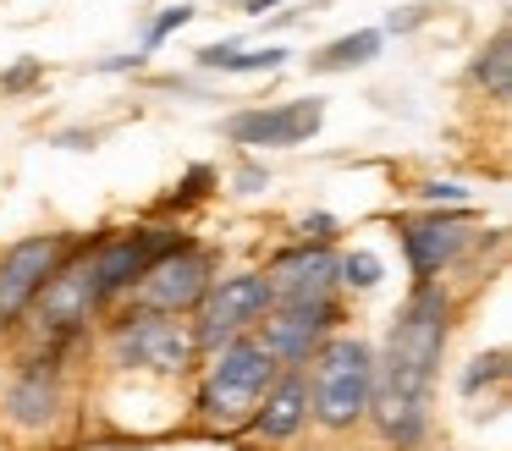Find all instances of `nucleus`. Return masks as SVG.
Instances as JSON below:
<instances>
[{
  "label": "nucleus",
  "mask_w": 512,
  "mask_h": 451,
  "mask_svg": "<svg viewBox=\"0 0 512 451\" xmlns=\"http://www.w3.org/2000/svg\"><path fill=\"white\" fill-rule=\"evenodd\" d=\"M446 330H452V297L435 281H419L386 336V358H375L369 413L391 446H419L430 429V385L446 352Z\"/></svg>",
  "instance_id": "nucleus-1"
},
{
  "label": "nucleus",
  "mask_w": 512,
  "mask_h": 451,
  "mask_svg": "<svg viewBox=\"0 0 512 451\" xmlns=\"http://www.w3.org/2000/svg\"><path fill=\"white\" fill-rule=\"evenodd\" d=\"M309 363H314L309 413L325 429H353L369 413V396H375V347L358 336H325Z\"/></svg>",
  "instance_id": "nucleus-2"
},
{
  "label": "nucleus",
  "mask_w": 512,
  "mask_h": 451,
  "mask_svg": "<svg viewBox=\"0 0 512 451\" xmlns=\"http://www.w3.org/2000/svg\"><path fill=\"white\" fill-rule=\"evenodd\" d=\"M281 363L270 358V347L259 336H237L226 347H215V363L199 385V413L210 424H243L259 407V396L276 385Z\"/></svg>",
  "instance_id": "nucleus-3"
},
{
  "label": "nucleus",
  "mask_w": 512,
  "mask_h": 451,
  "mask_svg": "<svg viewBox=\"0 0 512 451\" xmlns=\"http://www.w3.org/2000/svg\"><path fill=\"white\" fill-rule=\"evenodd\" d=\"M111 352L127 369H149V374H188L199 363V341H193V325L182 314H133L111 330Z\"/></svg>",
  "instance_id": "nucleus-4"
},
{
  "label": "nucleus",
  "mask_w": 512,
  "mask_h": 451,
  "mask_svg": "<svg viewBox=\"0 0 512 451\" xmlns=\"http://www.w3.org/2000/svg\"><path fill=\"white\" fill-rule=\"evenodd\" d=\"M210 270H215L210 253L182 237L177 248L160 253V259L127 286V297H133V308H144V314H193V308L204 303V292L215 286Z\"/></svg>",
  "instance_id": "nucleus-5"
},
{
  "label": "nucleus",
  "mask_w": 512,
  "mask_h": 451,
  "mask_svg": "<svg viewBox=\"0 0 512 451\" xmlns=\"http://www.w3.org/2000/svg\"><path fill=\"white\" fill-rule=\"evenodd\" d=\"M270 314V286L259 270H243V275H226L221 286H210L199 303V325H193V341L199 352H215L226 341L248 336L259 319Z\"/></svg>",
  "instance_id": "nucleus-6"
},
{
  "label": "nucleus",
  "mask_w": 512,
  "mask_h": 451,
  "mask_svg": "<svg viewBox=\"0 0 512 451\" xmlns=\"http://www.w3.org/2000/svg\"><path fill=\"white\" fill-rule=\"evenodd\" d=\"M89 253L94 248H83V242H78V253H72V259L45 281V292L28 303V319H34L39 336H50V341L72 336V330H83V325H89V314L100 308V286H94V259H89Z\"/></svg>",
  "instance_id": "nucleus-7"
},
{
  "label": "nucleus",
  "mask_w": 512,
  "mask_h": 451,
  "mask_svg": "<svg viewBox=\"0 0 512 451\" xmlns=\"http://www.w3.org/2000/svg\"><path fill=\"white\" fill-rule=\"evenodd\" d=\"M72 253H78V242L56 237V231L23 237L17 248H6V259H0V330L17 325V319L28 314V303L45 292V281L72 259Z\"/></svg>",
  "instance_id": "nucleus-8"
},
{
  "label": "nucleus",
  "mask_w": 512,
  "mask_h": 451,
  "mask_svg": "<svg viewBox=\"0 0 512 451\" xmlns=\"http://www.w3.org/2000/svg\"><path fill=\"white\" fill-rule=\"evenodd\" d=\"M270 303L281 308H314V303H336V253L320 248V242H303V248L281 253L265 270Z\"/></svg>",
  "instance_id": "nucleus-9"
},
{
  "label": "nucleus",
  "mask_w": 512,
  "mask_h": 451,
  "mask_svg": "<svg viewBox=\"0 0 512 451\" xmlns=\"http://www.w3.org/2000/svg\"><path fill=\"white\" fill-rule=\"evenodd\" d=\"M182 242V231H133V237H105L94 242V286H100V303H111L116 292L138 281L160 253H171Z\"/></svg>",
  "instance_id": "nucleus-10"
},
{
  "label": "nucleus",
  "mask_w": 512,
  "mask_h": 451,
  "mask_svg": "<svg viewBox=\"0 0 512 451\" xmlns=\"http://www.w3.org/2000/svg\"><path fill=\"white\" fill-rule=\"evenodd\" d=\"M325 121V99H292V105H265V110H237L226 121V138L248 149H292Z\"/></svg>",
  "instance_id": "nucleus-11"
},
{
  "label": "nucleus",
  "mask_w": 512,
  "mask_h": 451,
  "mask_svg": "<svg viewBox=\"0 0 512 451\" xmlns=\"http://www.w3.org/2000/svg\"><path fill=\"white\" fill-rule=\"evenodd\" d=\"M265 325V347L281 369H303V363L320 352V341L336 330V303H314V308H281L270 303V314L259 319Z\"/></svg>",
  "instance_id": "nucleus-12"
},
{
  "label": "nucleus",
  "mask_w": 512,
  "mask_h": 451,
  "mask_svg": "<svg viewBox=\"0 0 512 451\" xmlns=\"http://www.w3.org/2000/svg\"><path fill=\"white\" fill-rule=\"evenodd\" d=\"M61 396H67V385H61L56 358H28L6 385V418L23 429H45L61 413Z\"/></svg>",
  "instance_id": "nucleus-13"
},
{
  "label": "nucleus",
  "mask_w": 512,
  "mask_h": 451,
  "mask_svg": "<svg viewBox=\"0 0 512 451\" xmlns=\"http://www.w3.org/2000/svg\"><path fill=\"white\" fill-rule=\"evenodd\" d=\"M463 242H468L463 215H424V220H408V226H402V253H408L419 281H435V275L463 253Z\"/></svg>",
  "instance_id": "nucleus-14"
},
{
  "label": "nucleus",
  "mask_w": 512,
  "mask_h": 451,
  "mask_svg": "<svg viewBox=\"0 0 512 451\" xmlns=\"http://www.w3.org/2000/svg\"><path fill=\"white\" fill-rule=\"evenodd\" d=\"M303 418H309V380H303V369H281L276 385L248 413V429L265 440H292L303 429Z\"/></svg>",
  "instance_id": "nucleus-15"
},
{
  "label": "nucleus",
  "mask_w": 512,
  "mask_h": 451,
  "mask_svg": "<svg viewBox=\"0 0 512 451\" xmlns=\"http://www.w3.org/2000/svg\"><path fill=\"white\" fill-rule=\"evenodd\" d=\"M380 44H386L380 28H358V33H347V39L325 44V50L314 55V72H347V66H364V61L380 55Z\"/></svg>",
  "instance_id": "nucleus-16"
},
{
  "label": "nucleus",
  "mask_w": 512,
  "mask_h": 451,
  "mask_svg": "<svg viewBox=\"0 0 512 451\" xmlns=\"http://www.w3.org/2000/svg\"><path fill=\"white\" fill-rule=\"evenodd\" d=\"M199 66H210V72H281L287 66V50H237V44H210V50H199Z\"/></svg>",
  "instance_id": "nucleus-17"
},
{
  "label": "nucleus",
  "mask_w": 512,
  "mask_h": 451,
  "mask_svg": "<svg viewBox=\"0 0 512 451\" xmlns=\"http://www.w3.org/2000/svg\"><path fill=\"white\" fill-rule=\"evenodd\" d=\"M474 77H479V83H485L496 99H507V94H512V55H507V33H496V39H490V50L479 55Z\"/></svg>",
  "instance_id": "nucleus-18"
},
{
  "label": "nucleus",
  "mask_w": 512,
  "mask_h": 451,
  "mask_svg": "<svg viewBox=\"0 0 512 451\" xmlns=\"http://www.w3.org/2000/svg\"><path fill=\"white\" fill-rule=\"evenodd\" d=\"M336 281L358 286V292H369V286H380V259L369 248H353L347 259H336Z\"/></svg>",
  "instance_id": "nucleus-19"
},
{
  "label": "nucleus",
  "mask_w": 512,
  "mask_h": 451,
  "mask_svg": "<svg viewBox=\"0 0 512 451\" xmlns=\"http://www.w3.org/2000/svg\"><path fill=\"white\" fill-rule=\"evenodd\" d=\"M188 22H193V6H171V11H166V17H160V22H155V28H149V33H144V50H155V44H166V33H177V28H188Z\"/></svg>",
  "instance_id": "nucleus-20"
},
{
  "label": "nucleus",
  "mask_w": 512,
  "mask_h": 451,
  "mask_svg": "<svg viewBox=\"0 0 512 451\" xmlns=\"http://www.w3.org/2000/svg\"><path fill=\"white\" fill-rule=\"evenodd\" d=\"M474 363H479V369L463 374V391H468V396H474L485 380H501V363H507V358H501V352H490V358H474Z\"/></svg>",
  "instance_id": "nucleus-21"
},
{
  "label": "nucleus",
  "mask_w": 512,
  "mask_h": 451,
  "mask_svg": "<svg viewBox=\"0 0 512 451\" xmlns=\"http://www.w3.org/2000/svg\"><path fill=\"white\" fill-rule=\"evenodd\" d=\"M298 231H303V242H309V237H314V242H331V237H336V220H331V215H309Z\"/></svg>",
  "instance_id": "nucleus-22"
},
{
  "label": "nucleus",
  "mask_w": 512,
  "mask_h": 451,
  "mask_svg": "<svg viewBox=\"0 0 512 451\" xmlns=\"http://www.w3.org/2000/svg\"><path fill=\"white\" fill-rule=\"evenodd\" d=\"M424 198H435V204H441V198H452V204H468V193H463V187H452V182H430V187H424Z\"/></svg>",
  "instance_id": "nucleus-23"
},
{
  "label": "nucleus",
  "mask_w": 512,
  "mask_h": 451,
  "mask_svg": "<svg viewBox=\"0 0 512 451\" xmlns=\"http://www.w3.org/2000/svg\"><path fill=\"white\" fill-rule=\"evenodd\" d=\"M237 182H243V193H259V187H265V171H254V165H248V171L237 176Z\"/></svg>",
  "instance_id": "nucleus-24"
},
{
  "label": "nucleus",
  "mask_w": 512,
  "mask_h": 451,
  "mask_svg": "<svg viewBox=\"0 0 512 451\" xmlns=\"http://www.w3.org/2000/svg\"><path fill=\"white\" fill-rule=\"evenodd\" d=\"M265 6H281V0H243V11H265Z\"/></svg>",
  "instance_id": "nucleus-25"
}]
</instances>
